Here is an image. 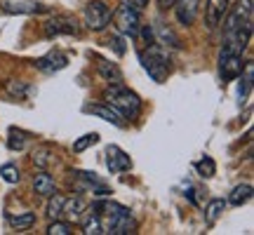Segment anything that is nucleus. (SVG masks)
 Here are the masks:
<instances>
[{
  "label": "nucleus",
  "instance_id": "1",
  "mask_svg": "<svg viewBox=\"0 0 254 235\" xmlns=\"http://www.w3.org/2000/svg\"><path fill=\"white\" fill-rule=\"evenodd\" d=\"M221 21H224V50H231L236 55H245L247 45L252 40V0H236V5L228 7L226 17Z\"/></svg>",
  "mask_w": 254,
  "mask_h": 235
},
{
  "label": "nucleus",
  "instance_id": "2",
  "mask_svg": "<svg viewBox=\"0 0 254 235\" xmlns=\"http://www.w3.org/2000/svg\"><path fill=\"white\" fill-rule=\"evenodd\" d=\"M92 209H94L97 217H99L104 235L134 233L136 221L125 205H118V202H113V200H97V202H92Z\"/></svg>",
  "mask_w": 254,
  "mask_h": 235
},
{
  "label": "nucleus",
  "instance_id": "3",
  "mask_svg": "<svg viewBox=\"0 0 254 235\" xmlns=\"http://www.w3.org/2000/svg\"><path fill=\"white\" fill-rule=\"evenodd\" d=\"M104 99H106L109 106H113L118 111L125 120H134L141 113V99L132 90H127L123 82H111L109 87L104 90Z\"/></svg>",
  "mask_w": 254,
  "mask_h": 235
},
{
  "label": "nucleus",
  "instance_id": "4",
  "mask_svg": "<svg viewBox=\"0 0 254 235\" xmlns=\"http://www.w3.org/2000/svg\"><path fill=\"white\" fill-rule=\"evenodd\" d=\"M139 59H141L144 71L148 73L155 82L167 80V75H170V71H172V61H170V55H167L160 45L148 43V47L139 52Z\"/></svg>",
  "mask_w": 254,
  "mask_h": 235
},
{
  "label": "nucleus",
  "instance_id": "5",
  "mask_svg": "<svg viewBox=\"0 0 254 235\" xmlns=\"http://www.w3.org/2000/svg\"><path fill=\"white\" fill-rule=\"evenodd\" d=\"M113 26L118 28L120 36L136 38L141 31V9L132 7L129 2L123 0V5H118V9L113 12Z\"/></svg>",
  "mask_w": 254,
  "mask_h": 235
},
{
  "label": "nucleus",
  "instance_id": "6",
  "mask_svg": "<svg viewBox=\"0 0 254 235\" xmlns=\"http://www.w3.org/2000/svg\"><path fill=\"white\" fill-rule=\"evenodd\" d=\"M85 24L90 31H104L111 24V9L101 0H92L85 7Z\"/></svg>",
  "mask_w": 254,
  "mask_h": 235
},
{
  "label": "nucleus",
  "instance_id": "7",
  "mask_svg": "<svg viewBox=\"0 0 254 235\" xmlns=\"http://www.w3.org/2000/svg\"><path fill=\"white\" fill-rule=\"evenodd\" d=\"M219 73H221V80L231 82L243 75V55H236L231 50H224L219 52Z\"/></svg>",
  "mask_w": 254,
  "mask_h": 235
},
{
  "label": "nucleus",
  "instance_id": "8",
  "mask_svg": "<svg viewBox=\"0 0 254 235\" xmlns=\"http://www.w3.org/2000/svg\"><path fill=\"white\" fill-rule=\"evenodd\" d=\"M45 36H78V21H75V17H68V14H57L50 21H45Z\"/></svg>",
  "mask_w": 254,
  "mask_h": 235
},
{
  "label": "nucleus",
  "instance_id": "9",
  "mask_svg": "<svg viewBox=\"0 0 254 235\" xmlns=\"http://www.w3.org/2000/svg\"><path fill=\"white\" fill-rule=\"evenodd\" d=\"M106 167H109L111 174H123L132 167V158H129L120 146L111 144L109 148H106Z\"/></svg>",
  "mask_w": 254,
  "mask_h": 235
},
{
  "label": "nucleus",
  "instance_id": "10",
  "mask_svg": "<svg viewBox=\"0 0 254 235\" xmlns=\"http://www.w3.org/2000/svg\"><path fill=\"white\" fill-rule=\"evenodd\" d=\"M228 7H231V0H207V5H205V24H207L209 31H214L221 24V19L226 17Z\"/></svg>",
  "mask_w": 254,
  "mask_h": 235
},
{
  "label": "nucleus",
  "instance_id": "11",
  "mask_svg": "<svg viewBox=\"0 0 254 235\" xmlns=\"http://www.w3.org/2000/svg\"><path fill=\"white\" fill-rule=\"evenodd\" d=\"M85 113H92V116L101 118V120H106V122L116 127H125V118L109 104H90V106H85Z\"/></svg>",
  "mask_w": 254,
  "mask_h": 235
},
{
  "label": "nucleus",
  "instance_id": "12",
  "mask_svg": "<svg viewBox=\"0 0 254 235\" xmlns=\"http://www.w3.org/2000/svg\"><path fill=\"white\" fill-rule=\"evenodd\" d=\"M172 7L177 12V19L182 21L184 26H190L200 12V0H174Z\"/></svg>",
  "mask_w": 254,
  "mask_h": 235
},
{
  "label": "nucleus",
  "instance_id": "13",
  "mask_svg": "<svg viewBox=\"0 0 254 235\" xmlns=\"http://www.w3.org/2000/svg\"><path fill=\"white\" fill-rule=\"evenodd\" d=\"M66 66H68V57L64 55V52H57V50L45 57H40L36 61V68L43 73H57V71H62V68H66Z\"/></svg>",
  "mask_w": 254,
  "mask_h": 235
},
{
  "label": "nucleus",
  "instance_id": "14",
  "mask_svg": "<svg viewBox=\"0 0 254 235\" xmlns=\"http://www.w3.org/2000/svg\"><path fill=\"white\" fill-rule=\"evenodd\" d=\"M33 190H36L40 198H50L52 193H57V183H55V179L47 174V170H40V172L33 176Z\"/></svg>",
  "mask_w": 254,
  "mask_h": 235
},
{
  "label": "nucleus",
  "instance_id": "15",
  "mask_svg": "<svg viewBox=\"0 0 254 235\" xmlns=\"http://www.w3.org/2000/svg\"><path fill=\"white\" fill-rule=\"evenodd\" d=\"M45 5L43 2H33V0H28V2H5V12L9 14H38V12H45Z\"/></svg>",
  "mask_w": 254,
  "mask_h": 235
},
{
  "label": "nucleus",
  "instance_id": "16",
  "mask_svg": "<svg viewBox=\"0 0 254 235\" xmlns=\"http://www.w3.org/2000/svg\"><path fill=\"white\" fill-rule=\"evenodd\" d=\"M97 71L106 82H123V71L118 68V63L106 61V59H97Z\"/></svg>",
  "mask_w": 254,
  "mask_h": 235
},
{
  "label": "nucleus",
  "instance_id": "17",
  "mask_svg": "<svg viewBox=\"0 0 254 235\" xmlns=\"http://www.w3.org/2000/svg\"><path fill=\"white\" fill-rule=\"evenodd\" d=\"M250 200H252V186H250V183H240V186H236V188L231 190L226 205L243 207V205H245V202H250Z\"/></svg>",
  "mask_w": 254,
  "mask_h": 235
},
{
  "label": "nucleus",
  "instance_id": "18",
  "mask_svg": "<svg viewBox=\"0 0 254 235\" xmlns=\"http://www.w3.org/2000/svg\"><path fill=\"white\" fill-rule=\"evenodd\" d=\"M31 160H33V165H36L38 170H47L50 165L55 163V151L50 146H40V148H36L31 153Z\"/></svg>",
  "mask_w": 254,
  "mask_h": 235
},
{
  "label": "nucleus",
  "instance_id": "19",
  "mask_svg": "<svg viewBox=\"0 0 254 235\" xmlns=\"http://www.w3.org/2000/svg\"><path fill=\"white\" fill-rule=\"evenodd\" d=\"M155 36H158V40L155 43H160V45H172V47H179V38L174 36V31L165 21H158L155 24Z\"/></svg>",
  "mask_w": 254,
  "mask_h": 235
},
{
  "label": "nucleus",
  "instance_id": "20",
  "mask_svg": "<svg viewBox=\"0 0 254 235\" xmlns=\"http://www.w3.org/2000/svg\"><path fill=\"white\" fill-rule=\"evenodd\" d=\"M82 233L85 235H104V228H101V221L97 217L94 209H87V217L82 219Z\"/></svg>",
  "mask_w": 254,
  "mask_h": 235
},
{
  "label": "nucleus",
  "instance_id": "21",
  "mask_svg": "<svg viewBox=\"0 0 254 235\" xmlns=\"http://www.w3.org/2000/svg\"><path fill=\"white\" fill-rule=\"evenodd\" d=\"M26 141H28V134L24 132V129L9 127V132H7V148L9 151H24Z\"/></svg>",
  "mask_w": 254,
  "mask_h": 235
},
{
  "label": "nucleus",
  "instance_id": "22",
  "mask_svg": "<svg viewBox=\"0 0 254 235\" xmlns=\"http://www.w3.org/2000/svg\"><path fill=\"white\" fill-rule=\"evenodd\" d=\"M224 209H226V200H221V198H214V200H209V205L207 209H205V221H207L209 226L217 221L221 214H224Z\"/></svg>",
  "mask_w": 254,
  "mask_h": 235
},
{
  "label": "nucleus",
  "instance_id": "23",
  "mask_svg": "<svg viewBox=\"0 0 254 235\" xmlns=\"http://www.w3.org/2000/svg\"><path fill=\"white\" fill-rule=\"evenodd\" d=\"M82 212H85V202L80 198H71V200H64V212L68 219H80Z\"/></svg>",
  "mask_w": 254,
  "mask_h": 235
},
{
  "label": "nucleus",
  "instance_id": "24",
  "mask_svg": "<svg viewBox=\"0 0 254 235\" xmlns=\"http://www.w3.org/2000/svg\"><path fill=\"white\" fill-rule=\"evenodd\" d=\"M9 226L17 228V231H28V228L36 224V214L33 212H24V214H17V217H9Z\"/></svg>",
  "mask_w": 254,
  "mask_h": 235
},
{
  "label": "nucleus",
  "instance_id": "25",
  "mask_svg": "<svg viewBox=\"0 0 254 235\" xmlns=\"http://www.w3.org/2000/svg\"><path fill=\"white\" fill-rule=\"evenodd\" d=\"M64 195H59V193H52L50 195V202H47V217H50V221H55V219L62 217L64 212Z\"/></svg>",
  "mask_w": 254,
  "mask_h": 235
},
{
  "label": "nucleus",
  "instance_id": "26",
  "mask_svg": "<svg viewBox=\"0 0 254 235\" xmlns=\"http://www.w3.org/2000/svg\"><path fill=\"white\" fill-rule=\"evenodd\" d=\"M97 144H99V134H97V132H90V134H82L80 139H75L73 151H75V153H82V151H87L90 146H97Z\"/></svg>",
  "mask_w": 254,
  "mask_h": 235
},
{
  "label": "nucleus",
  "instance_id": "27",
  "mask_svg": "<svg viewBox=\"0 0 254 235\" xmlns=\"http://www.w3.org/2000/svg\"><path fill=\"white\" fill-rule=\"evenodd\" d=\"M252 73H254V63L247 61L245 78H243V82H240V99H243V101H245L247 97H250V92H252Z\"/></svg>",
  "mask_w": 254,
  "mask_h": 235
},
{
  "label": "nucleus",
  "instance_id": "28",
  "mask_svg": "<svg viewBox=\"0 0 254 235\" xmlns=\"http://www.w3.org/2000/svg\"><path fill=\"white\" fill-rule=\"evenodd\" d=\"M7 92L12 97H17V99H26V94L31 92V85L21 80H7Z\"/></svg>",
  "mask_w": 254,
  "mask_h": 235
},
{
  "label": "nucleus",
  "instance_id": "29",
  "mask_svg": "<svg viewBox=\"0 0 254 235\" xmlns=\"http://www.w3.org/2000/svg\"><path fill=\"white\" fill-rule=\"evenodd\" d=\"M195 170H198L200 176L209 179V176H214V174H217V165H214V160H212V158H202V160H198V163H195Z\"/></svg>",
  "mask_w": 254,
  "mask_h": 235
},
{
  "label": "nucleus",
  "instance_id": "30",
  "mask_svg": "<svg viewBox=\"0 0 254 235\" xmlns=\"http://www.w3.org/2000/svg\"><path fill=\"white\" fill-rule=\"evenodd\" d=\"M0 176L7 181V183H17V181H19V170H17V165L5 163L2 167H0Z\"/></svg>",
  "mask_w": 254,
  "mask_h": 235
},
{
  "label": "nucleus",
  "instance_id": "31",
  "mask_svg": "<svg viewBox=\"0 0 254 235\" xmlns=\"http://www.w3.org/2000/svg\"><path fill=\"white\" fill-rule=\"evenodd\" d=\"M45 233L47 235H68V233H71V224H66V221H59V219H55V221L47 226Z\"/></svg>",
  "mask_w": 254,
  "mask_h": 235
},
{
  "label": "nucleus",
  "instance_id": "32",
  "mask_svg": "<svg viewBox=\"0 0 254 235\" xmlns=\"http://www.w3.org/2000/svg\"><path fill=\"white\" fill-rule=\"evenodd\" d=\"M109 45L113 47V50H116L118 55H125V45H123V38H120V36L111 38V40H109Z\"/></svg>",
  "mask_w": 254,
  "mask_h": 235
},
{
  "label": "nucleus",
  "instance_id": "33",
  "mask_svg": "<svg viewBox=\"0 0 254 235\" xmlns=\"http://www.w3.org/2000/svg\"><path fill=\"white\" fill-rule=\"evenodd\" d=\"M125 2H129V5L136 9H144L146 5H148V0H125Z\"/></svg>",
  "mask_w": 254,
  "mask_h": 235
},
{
  "label": "nucleus",
  "instance_id": "34",
  "mask_svg": "<svg viewBox=\"0 0 254 235\" xmlns=\"http://www.w3.org/2000/svg\"><path fill=\"white\" fill-rule=\"evenodd\" d=\"M174 5V0H158V7L160 9H172Z\"/></svg>",
  "mask_w": 254,
  "mask_h": 235
}]
</instances>
